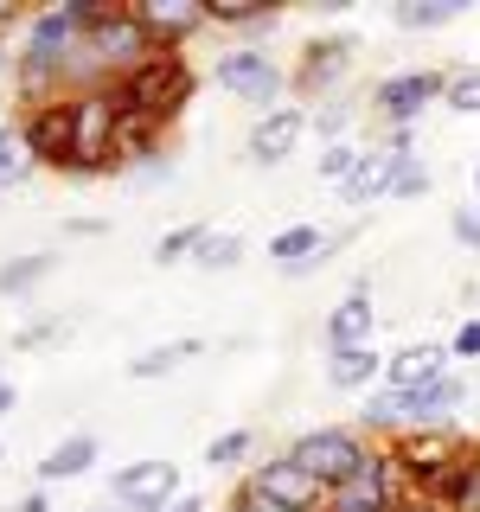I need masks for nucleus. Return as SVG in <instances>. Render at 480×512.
I'll list each match as a JSON object with an SVG mask.
<instances>
[{
    "mask_svg": "<svg viewBox=\"0 0 480 512\" xmlns=\"http://www.w3.org/2000/svg\"><path fill=\"white\" fill-rule=\"evenodd\" d=\"M103 7H109V0H64V7H45V13H32V20H26V32H20V71H13L26 109L32 103H52V96H71V90H64V64H71L84 26Z\"/></svg>",
    "mask_w": 480,
    "mask_h": 512,
    "instance_id": "obj_1",
    "label": "nucleus"
},
{
    "mask_svg": "<svg viewBox=\"0 0 480 512\" xmlns=\"http://www.w3.org/2000/svg\"><path fill=\"white\" fill-rule=\"evenodd\" d=\"M160 52L148 39V26L135 20V7H116L109 0L103 13L84 26V39H77L71 64H64V90H103V84H122L128 71H141Z\"/></svg>",
    "mask_w": 480,
    "mask_h": 512,
    "instance_id": "obj_2",
    "label": "nucleus"
},
{
    "mask_svg": "<svg viewBox=\"0 0 480 512\" xmlns=\"http://www.w3.org/2000/svg\"><path fill=\"white\" fill-rule=\"evenodd\" d=\"M192 90H199V71L186 64V52H154L141 71H128L116 96H122V116H148L160 128H173L186 116V103H192Z\"/></svg>",
    "mask_w": 480,
    "mask_h": 512,
    "instance_id": "obj_3",
    "label": "nucleus"
},
{
    "mask_svg": "<svg viewBox=\"0 0 480 512\" xmlns=\"http://www.w3.org/2000/svg\"><path fill=\"white\" fill-rule=\"evenodd\" d=\"M282 455L333 493L340 480H352V468H359L365 455H372V436H365V429H352V423H320V429H301Z\"/></svg>",
    "mask_w": 480,
    "mask_h": 512,
    "instance_id": "obj_4",
    "label": "nucleus"
},
{
    "mask_svg": "<svg viewBox=\"0 0 480 512\" xmlns=\"http://www.w3.org/2000/svg\"><path fill=\"white\" fill-rule=\"evenodd\" d=\"M404 500H410V480H404V468H397L391 442H378L372 455L352 468V480H340V487L327 493L320 512H397Z\"/></svg>",
    "mask_w": 480,
    "mask_h": 512,
    "instance_id": "obj_5",
    "label": "nucleus"
},
{
    "mask_svg": "<svg viewBox=\"0 0 480 512\" xmlns=\"http://www.w3.org/2000/svg\"><path fill=\"white\" fill-rule=\"evenodd\" d=\"M442 96H448L442 64H429V71H391V77L372 84V96H365V116L378 128H416L429 116V103H442Z\"/></svg>",
    "mask_w": 480,
    "mask_h": 512,
    "instance_id": "obj_6",
    "label": "nucleus"
},
{
    "mask_svg": "<svg viewBox=\"0 0 480 512\" xmlns=\"http://www.w3.org/2000/svg\"><path fill=\"white\" fill-rule=\"evenodd\" d=\"M391 455H397V468H404L410 493H436L442 474L468 455V436H461L455 423H448V429H397V436H391Z\"/></svg>",
    "mask_w": 480,
    "mask_h": 512,
    "instance_id": "obj_7",
    "label": "nucleus"
},
{
    "mask_svg": "<svg viewBox=\"0 0 480 512\" xmlns=\"http://www.w3.org/2000/svg\"><path fill=\"white\" fill-rule=\"evenodd\" d=\"M212 84L244 96L256 116H269V109H282V90H288V71L276 64V52H263V45H237V52H224L212 64Z\"/></svg>",
    "mask_w": 480,
    "mask_h": 512,
    "instance_id": "obj_8",
    "label": "nucleus"
},
{
    "mask_svg": "<svg viewBox=\"0 0 480 512\" xmlns=\"http://www.w3.org/2000/svg\"><path fill=\"white\" fill-rule=\"evenodd\" d=\"M352 64H359V39H346V32H333V39H308L295 58V71H288V90L308 96V103H327V96H340V84L352 77Z\"/></svg>",
    "mask_w": 480,
    "mask_h": 512,
    "instance_id": "obj_9",
    "label": "nucleus"
},
{
    "mask_svg": "<svg viewBox=\"0 0 480 512\" xmlns=\"http://www.w3.org/2000/svg\"><path fill=\"white\" fill-rule=\"evenodd\" d=\"M237 493H250V500H269V506H282V512H320V506H327V487H320L314 474H301L288 455L256 461V468L237 480Z\"/></svg>",
    "mask_w": 480,
    "mask_h": 512,
    "instance_id": "obj_10",
    "label": "nucleus"
},
{
    "mask_svg": "<svg viewBox=\"0 0 480 512\" xmlns=\"http://www.w3.org/2000/svg\"><path fill=\"white\" fill-rule=\"evenodd\" d=\"M109 493L116 506H135V512H160L180 500V461H128V468L109 474Z\"/></svg>",
    "mask_w": 480,
    "mask_h": 512,
    "instance_id": "obj_11",
    "label": "nucleus"
},
{
    "mask_svg": "<svg viewBox=\"0 0 480 512\" xmlns=\"http://www.w3.org/2000/svg\"><path fill=\"white\" fill-rule=\"evenodd\" d=\"M461 404H468V378L461 372L416 384V391H397V429H448Z\"/></svg>",
    "mask_w": 480,
    "mask_h": 512,
    "instance_id": "obj_12",
    "label": "nucleus"
},
{
    "mask_svg": "<svg viewBox=\"0 0 480 512\" xmlns=\"http://www.w3.org/2000/svg\"><path fill=\"white\" fill-rule=\"evenodd\" d=\"M20 135H26V148H32V160H39V167L64 173V167H71V96L32 103L26 116H20Z\"/></svg>",
    "mask_w": 480,
    "mask_h": 512,
    "instance_id": "obj_13",
    "label": "nucleus"
},
{
    "mask_svg": "<svg viewBox=\"0 0 480 512\" xmlns=\"http://www.w3.org/2000/svg\"><path fill=\"white\" fill-rule=\"evenodd\" d=\"M135 20L148 26V39L160 52H186V39L212 32V7H205V0H141Z\"/></svg>",
    "mask_w": 480,
    "mask_h": 512,
    "instance_id": "obj_14",
    "label": "nucleus"
},
{
    "mask_svg": "<svg viewBox=\"0 0 480 512\" xmlns=\"http://www.w3.org/2000/svg\"><path fill=\"white\" fill-rule=\"evenodd\" d=\"M301 135H308V109H301V103H282V109H269V116L250 122L244 160H250V167H282V160L295 154Z\"/></svg>",
    "mask_w": 480,
    "mask_h": 512,
    "instance_id": "obj_15",
    "label": "nucleus"
},
{
    "mask_svg": "<svg viewBox=\"0 0 480 512\" xmlns=\"http://www.w3.org/2000/svg\"><path fill=\"white\" fill-rule=\"evenodd\" d=\"M416 160V148H365L359 160V173L340 186V199L352 205V212H365V205H378V199H391V186H397V173H404Z\"/></svg>",
    "mask_w": 480,
    "mask_h": 512,
    "instance_id": "obj_16",
    "label": "nucleus"
},
{
    "mask_svg": "<svg viewBox=\"0 0 480 512\" xmlns=\"http://www.w3.org/2000/svg\"><path fill=\"white\" fill-rule=\"evenodd\" d=\"M320 340H327V352H346V346H372L378 340V301L372 295H352L340 308H327V327H320Z\"/></svg>",
    "mask_w": 480,
    "mask_h": 512,
    "instance_id": "obj_17",
    "label": "nucleus"
},
{
    "mask_svg": "<svg viewBox=\"0 0 480 512\" xmlns=\"http://www.w3.org/2000/svg\"><path fill=\"white\" fill-rule=\"evenodd\" d=\"M436 378H448V346H436V340H416L384 359V384L391 391H416V384H436Z\"/></svg>",
    "mask_w": 480,
    "mask_h": 512,
    "instance_id": "obj_18",
    "label": "nucleus"
},
{
    "mask_svg": "<svg viewBox=\"0 0 480 512\" xmlns=\"http://www.w3.org/2000/svg\"><path fill=\"white\" fill-rule=\"evenodd\" d=\"M384 378V352L372 346H346V352H327V384L333 391H372Z\"/></svg>",
    "mask_w": 480,
    "mask_h": 512,
    "instance_id": "obj_19",
    "label": "nucleus"
},
{
    "mask_svg": "<svg viewBox=\"0 0 480 512\" xmlns=\"http://www.w3.org/2000/svg\"><path fill=\"white\" fill-rule=\"evenodd\" d=\"M429 500H436L442 512H480V448L474 442H468V455L442 474V487L429 493Z\"/></svg>",
    "mask_w": 480,
    "mask_h": 512,
    "instance_id": "obj_20",
    "label": "nucleus"
},
{
    "mask_svg": "<svg viewBox=\"0 0 480 512\" xmlns=\"http://www.w3.org/2000/svg\"><path fill=\"white\" fill-rule=\"evenodd\" d=\"M199 352H205V340H192V333H186V340H160V346H148V352H141V359H128V378H135V384L173 378L186 359H199Z\"/></svg>",
    "mask_w": 480,
    "mask_h": 512,
    "instance_id": "obj_21",
    "label": "nucleus"
},
{
    "mask_svg": "<svg viewBox=\"0 0 480 512\" xmlns=\"http://www.w3.org/2000/svg\"><path fill=\"white\" fill-rule=\"evenodd\" d=\"M90 461H96V436H90V429H77V436H64L52 455L39 461V487H58V480L90 474Z\"/></svg>",
    "mask_w": 480,
    "mask_h": 512,
    "instance_id": "obj_22",
    "label": "nucleus"
},
{
    "mask_svg": "<svg viewBox=\"0 0 480 512\" xmlns=\"http://www.w3.org/2000/svg\"><path fill=\"white\" fill-rule=\"evenodd\" d=\"M391 20L404 32H442V26L461 20V0H397Z\"/></svg>",
    "mask_w": 480,
    "mask_h": 512,
    "instance_id": "obj_23",
    "label": "nucleus"
},
{
    "mask_svg": "<svg viewBox=\"0 0 480 512\" xmlns=\"http://www.w3.org/2000/svg\"><path fill=\"white\" fill-rule=\"evenodd\" d=\"M58 269V250H32V256H13V263H0V295H26V288H39L45 276Z\"/></svg>",
    "mask_w": 480,
    "mask_h": 512,
    "instance_id": "obj_24",
    "label": "nucleus"
},
{
    "mask_svg": "<svg viewBox=\"0 0 480 512\" xmlns=\"http://www.w3.org/2000/svg\"><path fill=\"white\" fill-rule=\"evenodd\" d=\"M32 173H39V160H32L20 122H0V192L20 186V180H32Z\"/></svg>",
    "mask_w": 480,
    "mask_h": 512,
    "instance_id": "obj_25",
    "label": "nucleus"
},
{
    "mask_svg": "<svg viewBox=\"0 0 480 512\" xmlns=\"http://www.w3.org/2000/svg\"><path fill=\"white\" fill-rule=\"evenodd\" d=\"M320 244H327V231H320V224H288V231L269 237V256H276L282 269H295V263H308Z\"/></svg>",
    "mask_w": 480,
    "mask_h": 512,
    "instance_id": "obj_26",
    "label": "nucleus"
},
{
    "mask_svg": "<svg viewBox=\"0 0 480 512\" xmlns=\"http://www.w3.org/2000/svg\"><path fill=\"white\" fill-rule=\"evenodd\" d=\"M192 263H199L205 276H224V269L244 263V237H237V231H205V244L192 250Z\"/></svg>",
    "mask_w": 480,
    "mask_h": 512,
    "instance_id": "obj_27",
    "label": "nucleus"
},
{
    "mask_svg": "<svg viewBox=\"0 0 480 512\" xmlns=\"http://www.w3.org/2000/svg\"><path fill=\"white\" fill-rule=\"evenodd\" d=\"M352 116H359V109H352L346 96H327V103L308 109V128L320 135V148H327V141H352Z\"/></svg>",
    "mask_w": 480,
    "mask_h": 512,
    "instance_id": "obj_28",
    "label": "nucleus"
},
{
    "mask_svg": "<svg viewBox=\"0 0 480 512\" xmlns=\"http://www.w3.org/2000/svg\"><path fill=\"white\" fill-rule=\"evenodd\" d=\"M256 455V429H224V436L205 442V468H244V461Z\"/></svg>",
    "mask_w": 480,
    "mask_h": 512,
    "instance_id": "obj_29",
    "label": "nucleus"
},
{
    "mask_svg": "<svg viewBox=\"0 0 480 512\" xmlns=\"http://www.w3.org/2000/svg\"><path fill=\"white\" fill-rule=\"evenodd\" d=\"M282 7H212V32H276Z\"/></svg>",
    "mask_w": 480,
    "mask_h": 512,
    "instance_id": "obj_30",
    "label": "nucleus"
},
{
    "mask_svg": "<svg viewBox=\"0 0 480 512\" xmlns=\"http://www.w3.org/2000/svg\"><path fill=\"white\" fill-rule=\"evenodd\" d=\"M359 160H365L359 141H327V148H320V160H314V173H320L327 186H346L352 173H359Z\"/></svg>",
    "mask_w": 480,
    "mask_h": 512,
    "instance_id": "obj_31",
    "label": "nucleus"
},
{
    "mask_svg": "<svg viewBox=\"0 0 480 512\" xmlns=\"http://www.w3.org/2000/svg\"><path fill=\"white\" fill-rule=\"evenodd\" d=\"M455 116H480V64H448V96Z\"/></svg>",
    "mask_w": 480,
    "mask_h": 512,
    "instance_id": "obj_32",
    "label": "nucleus"
},
{
    "mask_svg": "<svg viewBox=\"0 0 480 512\" xmlns=\"http://www.w3.org/2000/svg\"><path fill=\"white\" fill-rule=\"evenodd\" d=\"M205 231H212V224H180V231H167L154 244V263L160 269H173V263H192V250L205 244Z\"/></svg>",
    "mask_w": 480,
    "mask_h": 512,
    "instance_id": "obj_33",
    "label": "nucleus"
},
{
    "mask_svg": "<svg viewBox=\"0 0 480 512\" xmlns=\"http://www.w3.org/2000/svg\"><path fill=\"white\" fill-rule=\"evenodd\" d=\"M448 237L480 256V205H455V212H448Z\"/></svg>",
    "mask_w": 480,
    "mask_h": 512,
    "instance_id": "obj_34",
    "label": "nucleus"
},
{
    "mask_svg": "<svg viewBox=\"0 0 480 512\" xmlns=\"http://www.w3.org/2000/svg\"><path fill=\"white\" fill-rule=\"evenodd\" d=\"M58 333H71V320H64V314H52V320H32V327H20V333H13V346H20V352H32V346H52Z\"/></svg>",
    "mask_w": 480,
    "mask_h": 512,
    "instance_id": "obj_35",
    "label": "nucleus"
},
{
    "mask_svg": "<svg viewBox=\"0 0 480 512\" xmlns=\"http://www.w3.org/2000/svg\"><path fill=\"white\" fill-rule=\"evenodd\" d=\"M429 186H436V173H429L423 167V160H410V167L404 173H397V186H391V199H423V192Z\"/></svg>",
    "mask_w": 480,
    "mask_h": 512,
    "instance_id": "obj_36",
    "label": "nucleus"
},
{
    "mask_svg": "<svg viewBox=\"0 0 480 512\" xmlns=\"http://www.w3.org/2000/svg\"><path fill=\"white\" fill-rule=\"evenodd\" d=\"M448 359H480V314H468L455 327V340H448Z\"/></svg>",
    "mask_w": 480,
    "mask_h": 512,
    "instance_id": "obj_37",
    "label": "nucleus"
},
{
    "mask_svg": "<svg viewBox=\"0 0 480 512\" xmlns=\"http://www.w3.org/2000/svg\"><path fill=\"white\" fill-rule=\"evenodd\" d=\"M26 20H32V13H20L13 0H0V39H7V32H26Z\"/></svg>",
    "mask_w": 480,
    "mask_h": 512,
    "instance_id": "obj_38",
    "label": "nucleus"
},
{
    "mask_svg": "<svg viewBox=\"0 0 480 512\" xmlns=\"http://www.w3.org/2000/svg\"><path fill=\"white\" fill-rule=\"evenodd\" d=\"M7 512H52V500H45V487H32V493H20Z\"/></svg>",
    "mask_w": 480,
    "mask_h": 512,
    "instance_id": "obj_39",
    "label": "nucleus"
},
{
    "mask_svg": "<svg viewBox=\"0 0 480 512\" xmlns=\"http://www.w3.org/2000/svg\"><path fill=\"white\" fill-rule=\"evenodd\" d=\"M64 231H71V237H103L109 224H103V218H71V224H64Z\"/></svg>",
    "mask_w": 480,
    "mask_h": 512,
    "instance_id": "obj_40",
    "label": "nucleus"
},
{
    "mask_svg": "<svg viewBox=\"0 0 480 512\" xmlns=\"http://www.w3.org/2000/svg\"><path fill=\"white\" fill-rule=\"evenodd\" d=\"M160 512H212V506H205L199 493H180V500H173V506H160Z\"/></svg>",
    "mask_w": 480,
    "mask_h": 512,
    "instance_id": "obj_41",
    "label": "nucleus"
},
{
    "mask_svg": "<svg viewBox=\"0 0 480 512\" xmlns=\"http://www.w3.org/2000/svg\"><path fill=\"white\" fill-rule=\"evenodd\" d=\"M397 512H442V506H436V500H429V493H410V500H404V506H397Z\"/></svg>",
    "mask_w": 480,
    "mask_h": 512,
    "instance_id": "obj_42",
    "label": "nucleus"
},
{
    "mask_svg": "<svg viewBox=\"0 0 480 512\" xmlns=\"http://www.w3.org/2000/svg\"><path fill=\"white\" fill-rule=\"evenodd\" d=\"M20 71V52H7V39H0V77H13Z\"/></svg>",
    "mask_w": 480,
    "mask_h": 512,
    "instance_id": "obj_43",
    "label": "nucleus"
},
{
    "mask_svg": "<svg viewBox=\"0 0 480 512\" xmlns=\"http://www.w3.org/2000/svg\"><path fill=\"white\" fill-rule=\"evenodd\" d=\"M13 404H20V391H13V384H0V416H7Z\"/></svg>",
    "mask_w": 480,
    "mask_h": 512,
    "instance_id": "obj_44",
    "label": "nucleus"
},
{
    "mask_svg": "<svg viewBox=\"0 0 480 512\" xmlns=\"http://www.w3.org/2000/svg\"><path fill=\"white\" fill-rule=\"evenodd\" d=\"M474 205H480V160H474Z\"/></svg>",
    "mask_w": 480,
    "mask_h": 512,
    "instance_id": "obj_45",
    "label": "nucleus"
},
{
    "mask_svg": "<svg viewBox=\"0 0 480 512\" xmlns=\"http://www.w3.org/2000/svg\"><path fill=\"white\" fill-rule=\"evenodd\" d=\"M90 512H135V506H90Z\"/></svg>",
    "mask_w": 480,
    "mask_h": 512,
    "instance_id": "obj_46",
    "label": "nucleus"
}]
</instances>
